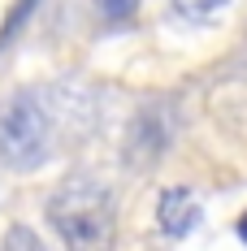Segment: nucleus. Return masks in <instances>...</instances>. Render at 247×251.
<instances>
[{
    "mask_svg": "<svg viewBox=\"0 0 247 251\" xmlns=\"http://www.w3.org/2000/svg\"><path fill=\"white\" fill-rule=\"evenodd\" d=\"M52 126L35 96H9L0 104V165L9 169H35L48 160Z\"/></svg>",
    "mask_w": 247,
    "mask_h": 251,
    "instance_id": "nucleus-2",
    "label": "nucleus"
},
{
    "mask_svg": "<svg viewBox=\"0 0 247 251\" xmlns=\"http://www.w3.org/2000/svg\"><path fill=\"white\" fill-rule=\"evenodd\" d=\"M239 238H243V243H247V212H243V217H239Z\"/></svg>",
    "mask_w": 247,
    "mask_h": 251,
    "instance_id": "nucleus-7",
    "label": "nucleus"
},
{
    "mask_svg": "<svg viewBox=\"0 0 247 251\" xmlns=\"http://www.w3.org/2000/svg\"><path fill=\"white\" fill-rule=\"evenodd\" d=\"M0 251H48L44 243H39V234L26 226H13L4 238H0Z\"/></svg>",
    "mask_w": 247,
    "mask_h": 251,
    "instance_id": "nucleus-4",
    "label": "nucleus"
},
{
    "mask_svg": "<svg viewBox=\"0 0 247 251\" xmlns=\"http://www.w3.org/2000/svg\"><path fill=\"white\" fill-rule=\"evenodd\" d=\"M91 4H96L100 18H109V22H126L139 9V0H91Z\"/></svg>",
    "mask_w": 247,
    "mask_h": 251,
    "instance_id": "nucleus-6",
    "label": "nucleus"
},
{
    "mask_svg": "<svg viewBox=\"0 0 247 251\" xmlns=\"http://www.w3.org/2000/svg\"><path fill=\"white\" fill-rule=\"evenodd\" d=\"M48 226L65 251H113L117 243V200L96 177H65L48 200Z\"/></svg>",
    "mask_w": 247,
    "mask_h": 251,
    "instance_id": "nucleus-1",
    "label": "nucleus"
},
{
    "mask_svg": "<svg viewBox=\"0 0 247 251\" xmlns=\"http://www.w3.org/2000/svg\"><path fill=\"white\" fill-rule=\"evenodd\" d=\"M173 9H178L182 18H195V22H204V18H213L217 9H225V0H173Z\"/></svg>",
    "mask_w": 247,
    "mask_h": 251,
    "instance_id": "nucleus-5",
    "label": "nucleus"
},
{
    "mask_svg": "<svg viewBox=\"0 0 247 251\" xmlns=\"http://www.w3.org/2000/svg\"><path fill=\"white\" fill-rule=\"evenodd\" d=\"M156 221H161V229H165V234H173V238L191 234V229L199 226V203H195V195H187L182 186H169V191L161 195Z\"/></svg>",
    "mask_w": 247,
    "mask_h": 251,
    "instance_id": "nucleus-3",
    "label": "nucleus"
}]
</instances>
